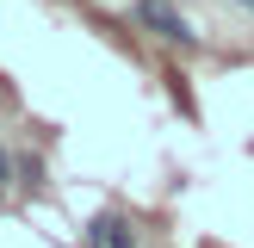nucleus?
Segmentation results:
<instances>
[{
  "label": "nucleus",
  "mask_w": 254,
  "mask_h": 248,
  "mask_svg": "<svg viewBox=\"0 0 254 248\" xmlns=\"http://www.w3.org/2000/svg\"><path fill=\"white\" fill-rule=\"evenodd\" d=\"M136 19H143L155 37H168V44H192V25H186L168 0H136Z\"/></svg>",
  "instance_id": "obj_1"
},
{
  "label": "nucleus",
  "mask_w": 254,
  "mask_h": 248,
  "mask_svg": "<svg viewBox=\"0 0 254 248\" xmlns=\"http://www.w3.org/2000/svg\"><path fill=\"white\" fill-rule=\"evenodd\" d=\"M87 242H93V248H136V230H130L124 217H112V211H106V217L93 223V236H87Z\"/></svg>",
  "instance_id": "obj_2"
},
{
  "label": "nucleus",
  "mask_w": 254,
  "mask_h": 248,
  "mask_svg": "<svg viewBox=\"0 0 254 248\" xmlns=\"http://www.w3.org/2000/svg\"><path fill=\"white\" fill-rule=\"evenodd\" d=\"M6 174H12V155H6V149H0V180H6Z\"/></svg>",
  "instance_id": "obj_3"
},
{
  "label": "nucleus",
  "mask_w": 254,
  "mask_h": 248,
  "mask_svg": "<svg viewBox=\"0 0 254 248\" xmlns=\"http://www.w3.org/2000/svg\"><path fill=\"white\" fill-rule=\"evenodd\" d=\"M242 6H254V0H242Z\"/></svg>",
  "instance_id": "obj_4"
}]
</instances>
